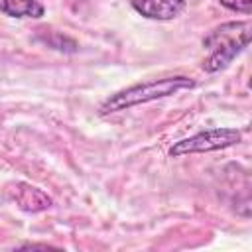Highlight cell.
<instances>
[{
	"label": "cell",
	"instance_id": "obj_1",
	"mask_svg": "<svg viewBox=\"0 0 252 252\" xmlns=\"http://www.w3.org/2000/svg\"><path fill=\"white\" fill-rule=\"evenodd\" d=\"M193 87H195V81L185 75H169L161 79L136 83L106 96L98 106V114L108 116V114H116L122 110H130L134 106H140V104H146L158 98H165V96H171L179 91H187Z\"/></svg>",
	"mask_w": 252,
	"mask_h": 252
},
{
	"label": "cell",
	"instance_id": "obj_2",
	"mask_svg": "<svg viewBox=\"0 0 252 252\" xmlns=\"http://www.w3.org/2000/svg\"><path fill=\"white\" fill-rule=\"evenodd\" d=\"M250 39V24L248 22H228L220 28L213 30L203 45L211 49V55L203 61L201 69L205 73H217L232 63V59L244 51Z\"/></svg>",
	"mask_w": 252,
	"mask_h": 252
},
{
	"label": "cell",
	"instance_id": "obj_3",
	"mask_svg": "<svg viewBox=\"0 0 252 252\" xmlns=\"http://www.w3.org/2000/svg\"><path fill=\"white\" fill-rule=\"evenodd\" d=\"M242 132L236 128H209L203 132H197L189 138L177 140L169 148L171 158H183L191 154H209V152H219L230 146L240 144Z\"/></svg>",
	"mask_w": 252,
	"mask_h": 252
},
{
	"label": "cell",
	"instance_id": "obj_4",
	"mask_svg": "<svg viewBox=\"0 0 252 252\" xmlns=\"http://www.w3.org/2000/svg\"><path fill=\"white\" fill-rule=\"evenodd\" d=\"M6 195L16 207L24 213H41L53 205V199L39 187L30 185L26 181H16L6 187Z\"/></svg>",
	"mask_w": 252,
	"mask_h": 252
},
{
	"label": "cell",
	"instance_id": "obj_5",
	"mask_svg": "<svg viewBox=\"0 0 252 252\" xmlns=\"http://www.w3.org/2000/svg\"><path fill=\"white\" fill-rule=\"evenodd\" d=\"M187 0H130V6L144 18L148 20H158V22H167L177 18Z\"/></svg>",
	"mask_w": 252,
	"mask_h": 252
},
{
	"label": "cell",
	"instance_id": "obj_6",
	"mask_svg": "<svg viewBox=\"0 0 252 252\" xmlns=\"http://www.w3.org/2000/svg\"><path fill=\"white\" fill-rule=\"evenodd\" d=\"M0 12L8 18H41L45 6L39 0H0Z\"/></svg>",
	"mask_w": 252,
	"mask_h": 252
},
{
	"label": "cell",
	"instance_id": "obj_7",
	"mask_svg": "<svg viewBox=\"0 0 252 252\" xmlns=\"http://www.w3.org/2000/svg\"><path fill=\"white\" fill-rule=\"evenodd\" d=\"M219 4L224 6L226 10H232V12H238L244 16H248L252 12V0H219Z\"/></svg>",
	"mask_w": 252,
	"mask_h": 252
}]
</instances>
